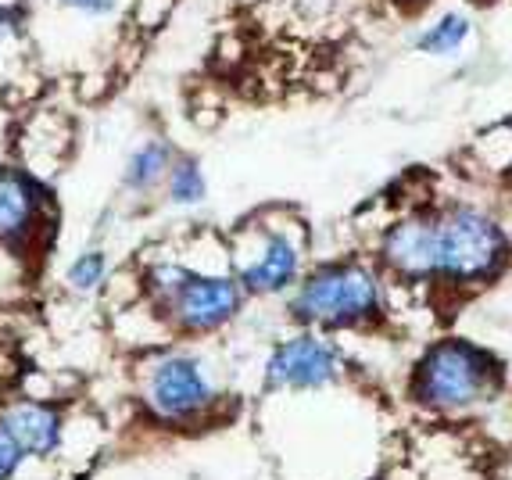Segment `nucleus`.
Returning a JSON list of instances; mask_svg holds the SVG:
<instances>
[{"instance_id":"dca6fc26","label":"nucleus","mask_w":512,"mask_h":480,"mask_svg":"<svg viewBox=\"0 0 512 480\" xmlns=\"http://www.w3.org/2000/svg\"><path fill=\"white\" fill-rule=\"evenodd\" d=\"M65 4L86 11V15H108V11L115 8V0H65Z\"/></svg>"},{"instance_id":"423d86ee","label":"nucleus","mask_w":512,"mask_h":480,"mask_svg":"<svg viewBox=\"0 0 512 480\" xmlns=\"http://www.w3.org/2000/svg\"><path fill=\"white\" fill-rule=\"evenodd\" d=\"M147 402L165 420H190L212 402V384L194 359H162L147 380Z\"/></svg>"},{"instance_id":"9b49d317","label":"nucleus","mask_w":512,"mask_h":480,"mask_svg":"<svg viewBox=\"0 0 512 480\" xmlns=\"http://www.w3.org/2000/svg\"><path fill=\"white\" fill-rule=\"evenodd\" d=\"M169 165H172L169 144H162V140H147V144L140 147L137 155L129 158V165H126V183L133 190H147V187H154V183L162 180L165 172H169Z\"/></svg>"},{"instance_id":"1a4fd4ad","label":"nucleus","mask_w":512,"mask_h":480,"mask_svg":"<svg viewBox=\"0 0 512 480\" xmlns=\"http://www.w3.org/2000/svg\"><path fill=\"white\" fill-rule=\"evenodd\" d=\"M4 427L26 448V455H54L61 445V416L47 405L18 402L4 412Z\"/></svg>"},{"instance_id":"2eb2a0df","label":"nucleus","mask_w":512,"mask_h":480,"mask_svg":"<svg viewBox=\"0 0 512 480\" xmlns=\"http://www.w3.org/2000/svg\"><path fill=\"white\" fill-rule=\"evenodd\" d=\"M22 459H26V448L18 445V441L11 438V430L0 423V480H8L11 473L22 466Z\"/></svg>"},{"instance_id":"7ed1b4c3","label":"nucleus","mask_w":512,"mask_h":480,"mask_svg":"<svg viewBox=\"0 0 512 480\" xmlns=\"http://www.w3.org/2000/svg\"><path fill=\"white\" fill-rule=\"evenodd\" d=\"M495 380V362L466 341H444L423 359L416 373V395L430 409H466L487 395Z\"/></svg>"},{"instance_id":"20e7f679","label":"nucleus","mask_w":512,"mask_h":480,"mask_svg":"<svg viewBox=\"0 0 512 480\" xmlns=\"http://www.w3.org/2000/svg\"><path fill=\"white\" fill-rule=\"evenodd\" d=\"M151 280L158 294L172 305L176 323L197 334L230 323L240 309V283L230 276H197L183 266H158Z\"/></svg>"},{"instance_id":"6e6552de","label":"nucleus","mask_w":512,"mask_h":480,"mask_svg":"<svg viewBox=\"0 0 512 480\" xmlns=\"http://www.w3.org/2000/svg\"><path fill=\"white\" fill-rule=\"evenodd\" d=\"M301 251L287 233H265L262 248L240 269V283L251 294H280L298 280Z\"/></svg>"},{"instance_id":"9d476101","label":"nucleus","mask_w":512,"mask_h":480,"mask_svg":"<svg viewBox=\"0 0 512 480\" xmlns=\"http://www.w3.org/2000/svg\"><path fill=\"white\" fill-rule=\"evenodd\" d=\"M36 215V187L15 169H0V237H18Z\"/></svg>"},{"instance_id":"ddd939ff","label":"nucleus","mask_w":512,"mask_h":480,"mask_svg":"<svg viewBox=\"0 0 512 480\" xmlns=\"http://www.w3.org/2000/svg\"><path fill=\"white\" fill-rule=\"evenodd\" d=\"M169 198L176 205H197L205 198V176H201V165L197 162H176L169 172Z\"/></svg>"},{"instance_id":"39448f33","label":"nucleus","mask_w":512,"mask_h":480,"mask_svg":"<svg viewBox=\"0 0 512 480\" xmlns=\"http://www.w3.org/2000/svg\"><path fill=\"white\" fill-rule=\"evenodd\" d=\"M341 377V352L330 341L312 334H298L283 341L265 366V384L287 391H316Z\"/></svg>"},{"instance_id":"4468645a","label":"nucleus","mask_w":512,"mask_h":480,"mask_svg":"<svg viewBox=\"0 0 512 480\" xmlns=\"http://www.w3.org/2000/svg\"><path fill=\"white\" fill-rule=\"evenodd\" d=\"M104 255L101 251H86V255H79L76 262H72L69 269V283L76 287V291H94L97 283L104 280Z\"/></svg>"},{"instance_id":"0eeeda50","label":"nucleus","mask_w":512,"mask_h":480,"mask_svg":"<svg viewBox=\"0 0 512 480\" xmlns=\"http://www.w3.org/2000/svg\"><path fill=\"white\" fill-rule=\"evenodd\" d=\"M384 262L409 280L437 276V215L434 219L416 215V219L394 223L384 237Z\"/></svg>"},{"instance_id":"f8f14e48","label":"nucleus","mask_w":512,"mask_h":480,"mask_svg":"<svg viewBox=\"0 0 512 480\" xmlns=\"http://www.w3.org/2000/svg\"><path fill=\"white\" fill-rule=\"evenodd\" d=\"M470 40V22L462 15H444L441 22H434V26L427 29V33L419 36L416 47L423 54H455L462 51V43Z\"/></svg>"},{"instance_id":"f257e3e1","label":"nucleus","mask_w":512,"mask_h":480,"mask_svg":"<svg viewBox=\"0 0 512 480\" xmlns=\"http://www.w3.org/2000/svg\"><path fill=\"white\" fill-rule=\"evenodd\" d=\"M291 312L301 323L341 330L359 326L380 312V287L376 276L362 266H326L301 283Z\"/></svg>"},{"instance_id":"f03ea898","label":"nucleus","mask_w":512,"mask_h":480,"mask_svg":"<svg viewBox=\"0 0 512 480\" xmlns=\"http://www.w3.org/2000/svg\"><path fill=\"white\" fill-rule=\"evenodd\" d=\"M505 233L477 208H452L437 215V276L459 283L487 280L502 266Z\"/></svg>"}]
</instances>
